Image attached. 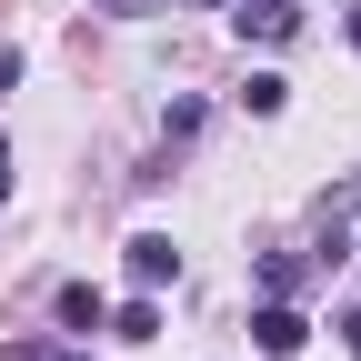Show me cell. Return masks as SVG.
<instances>
[{
	"label": "cell",
	"instance_id": "cell-5",
	"mask_svg": "<svg viewBox=\"0 0 361 361\" xmlns=\"http://www.w3.org/2000/svg\"><path fill=\"white\" fill-rule=\"evenodd\" d=\"M241 111H251V121H281V111H291V80H281V71H251V80H241Z\"/></svg>",
	"mask_w": 361,
	"mask_h": 361
},
{
	"label": "cell",
	"instance_id": "cell-14",
	"mask_svg": "<svg viewBox=\"0 0 361 361\" xmlns=\"http://www.w3.org/2000/svg\"><path fill=\"white\" fill-rule=\"evenodd\" d=\"M191 11H221V0H191Z\"/></svg>",
	"mask_w": 361,
	"mask_h": 361
},
{
	"label": "cell",
	"instance_id": "cell-9",
	"mask_svg": "<svg viewBox=\"0 0 361 361\" xmlns=\"http://www.w3.org/2000/svg\"><path fill=\"white\" fill-rule=\"evenodd\" d=\"M101 11H111V20H161L171 0H101Z\"/></svg>",
	"mask_w": 361,
	"mask_h": 361
},
{
	"label": "cell",
	"instance_id": "cell-8",
	"mask_svg": "<svg viewBox=\"0 0 361 361\" xmlns=\"http://www.w3.org/2000/svg\"><path fill=\"white\" fill-rule=\"evenodd\" d=\"M201 121H211L201 101H171V111H161V130H171V141H201Z\"/></svg>",
	"mask_w": 361,
	"mask_h": 361
},
{
	"label": "cell",
	"instance_id": "cell-6",
	"mask_svg": "<svg viewBox=\"0 0 361 361\" xmlns=\"http://www.w3.org/2000/svg\"><path fill=\"white\" fill-rule=\"evenodd\" d=\"M251 281H261V301H291V291H301V261H291V251H271Z\"/></svg>",
	"mask_w": 361,
	"mask_h": 361
},
{
	"label": "cell",
	"instance_id": "cell-1",
	"mask_svg": "<svg viewBox=\"0 0 361 361\" xmlns=\"http://www.w3.org/2000/svg\"><path fill=\"white\" fill-rule=\"evenodd\" d=\"M121 271H130V291H161V281H180V241L171 231H141L121 251Z\"/></svg>",
	"mask_w": 361,
	"mask_h": 361
},
{
	"label": "cell",
	"instance_id": "cell-16",
	"mask_svg": "<svg viewBox=\"0 0 361 361\" xmlns=\"http://www.w3.org/2000/svg\"><path fill=\"white\" fill-rule=\"evenodd\" d=\"M51 361H80V351H51Z\"/></svg>",
	"mask_w": 361,
	"mask_h": 361
},
{
	"label": "cell",
	"instance_id": "cell-12",
	"mask_svg": "<svg viewBox=\"0 0 361 361\" xmlns=\"http://www.w3.org/2000/svg\"><path fill=\"white\" fill-rule=\"evenodd\" d=\"M11 171H20V161H11V141H0V201H11Z\"/></svg>",
	"mask_w": 361,
	"mask_h": 361
},
{
	"label": "cell",
	"instance_id": "cell-2",
	"mask_svg": "<svg viewBox=\"0 0 361 361\" xmlns=\"http://www.w3.org/2000/svg\"><path fill=\"white\" fill-rule=\"evenodd\" d=\"M251 341H261V361H291V351L311 341V322H301L291 301H261V311H251Z\"/></svg>",
	"mask_w": 361,
	"mask_h": 361
},
{
	"label": "cell",
	"instance_id": "cell-7",
	"mask_svg": "<svg viewBox=\"0 0 361 361\" xmlns=\"http://www.w3.org/2000/svg\"><path fill=\"white\" fill-rule=\"evenodd\" d=\"M111 331H121V341H161V301H151V291H141V301H121V322H111Z\"/></svg>",
	"mask_w": 361,
	"mask_h": 361
},
{
	"label": "cell",
	"instance_id": "cell-10",
	"mask_svg": "<svg viewBox=\"0 0 361 361\" xmlns=\"http://www.w3.org/2000/svg\"><path fill=\"white\" fill-rule=\"evenodd\" d=\"M11 90H20V51L0 40V101H11Z\"/></svg>",
	"mask_w": 361,
	"mask_h": 361
},
{
	"label": "cell",
	"instance_id": "cell-4",
	"mask_svg": "<svg viewBox=\"0 0 361 361\" xmlns=\"http://www.w3.org/2000/svg\"><path fill=\"white\" fill-rule=\"evenodd\" d=\"M51 311H61V331H101V322H111L101 281H61V301H51Z\"/></svg>",
	"mask_w": 361,
	"mask_h": 361
},
{
	"label": "cell",
	"instance_id": "cell-11",
	"mask_svg": "<svg viewBox=\"0 0 361 361\" xmlns=\"http://www.w3.org/2000/svg\"><path fill=\"white\" fill-rule=\"evenodd\" d=\"M0 361H51V341H0Z\"/></svg>",
	"mask_w": 361,
	"mask_h": 361
},
{
	"label": "cell",
	"instance_id": "cell-3",
	"mask_svg": "<svg viewBox=\"0 0 361 361\" xmlns=\"http://www.w3.org/2000/svg\"><path fill=\"white\" fill-rule=\"evenodd\" d=\"M241 20V40H261V51H281V40L301 30V11H291V0H251V11H231Z\"/></svg>",
	"mask_w": 361,
	"mask_h": 361
},
{
	"label": "cell",
	"instance_id": "cell-13",
	"mask_svg": "<svg viewBox=\"0 0 361 361\" xmlns=\"http://www.w3.org/2000/svg\"><path fill=\"white\" fill-rule=\"evenodd\" d=\"M341 331H351V351H361V311H351V322H341Z\"/></svg>",
	"mask_w": 361,
	"mask_h": 361
},
{
	"label": "cell",
	"instance_id": "cell-15",
	"mask_svg": "<svg viewBox=\"0 0 361 361\" xmlns=\"http://www.w3.org/2000/svg\"><path fill=\"white\" fill-rule=\"evenodd\" d=\"M351 40H361V11H351Z\"/></svg>",
	"mask_w": 361,
	"mask_h": 361
}]
</instances>
